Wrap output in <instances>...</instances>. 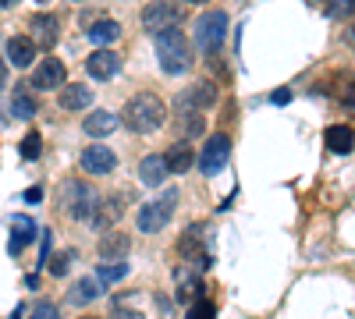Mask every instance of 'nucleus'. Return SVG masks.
I'll list each match as a JSON object with an SVG mask.
<instances>
[{
    "instance_id": "obj_24",
    "label": "nucleus",
    "mask_w": 355,
    "mask_h": 319,
    "mask_svg": "<svg viewBox=\"0 0 355 319\" xmlns=\"http://www.w3.org/2000/svg\"><path fill=\"white\" fill-rule=\"evenodd\" d=\"M11 114H14L18 121H32V117L39 114L36 96H29L25 89H14V96H11Z\"/></svg>"
},
{
    "instance_id": "obj_32",
    "label": "nucleus",
    "mask_w": 355,
    "mask_h": 319,
    "mask_svg": "<svg viewBox=\"0 0 355 319\" xmlns=\"http://www.w3.org/2000/svg\"><path fill=\"white\" fill-rule=\"evenodd\" d=\"M327 14H330V18H348V14H355V0H334V4L327 8Z\"/></svg>"
},
{
    "instance_id": "obj_2",
    "label": "nucleus",
    "mask_w": 355,
    "mask_h": 319,
    "mask_svg": "<svg viewBox=\"0 0 355 319\" xmlns=\"http://www.w3.org/2000/svg\"><path fill=\"white\" fill-rule=\"evenodd\" d=\"M153 47H157V60H160L163 75H185L192 68V39H185V32L178 25L157 32Z\"/></svg>"
},
{
    "instance_id": "obj_26",
    "label": "nucleus",
    "mask_w": 355,
    "mask_h": 319,
    "mask_svg": "<svg viewBox=\"0 0 355 319\" xmlns=\"http://www.w3.org/2000/svg\"><path fill=\"white\" fill-rule=\"evenodd\" d=\"M185 298H203V281L196 273H178V302H185Z\"/></svg>"
},
{
    "instance_id": "obj_39",
    "label": "nucleus",
    "mask_w": 355,
    "mask_h": 319,
    "mask_svg": "<svg viewBox=\"0 0 355 319\" xmlns=\"http://www.w3.org/2000/svg\"><path fill=\"white\" fill-rule=\"evenodd\" d=\"M181 4H206V0H181Z\"/></svg>"
},
{
    "instance_id": "obj_37",
    "label": "nucleus",
    "mask_w": 355,
    "mask_h": 319,
    "mask_svg": "<svg viewBox=\"0 0 355 319\" xmlns=\"http://www.w3.org/2000/svg\"><path fill=\"white\" fill-rule=\"evenodd\" d=\"M22 316H25V309H22V305H18V309H14V312L8 316V319H22Z\"/></svg>"
},
{
    "instance_id": "obj_27",
    "label": "nucleus",
    "mask_w": 355,
    "mask_h": 319,
    "mask_svg": "<svg viewBox=\"0 0 355 319\" xmlns=\"http://www.w3.org/2000/svg\"><path fill=\"white\" fill-rule=\"evenodd\" d=\"M71 263H75V252H71V248H65V252L50 255V259H47V270H50L54 276H65V273L71 270Z\"/></svg>"
},
{
    "instance_id": "obj_16",
    "label": "nucleus",
    "mask_w": 355,
    "mask_h": 319,
    "mask_svg": "<svg viewBox=\"0 0 355 319\" xmlns=\"http://www.w3.org/2000/svg\"><path fill=\"white\" fill-rule=\"evenodd\" d=\"M163 163H167L171 174H185V170L196 163V149H192L189 142H174V145L163 153Z\"/></svg>"
},
{
    "instance_id": "obj_9",
    "label": "nucleus",
    "mask_w": 355,
    "mask_h": 319,
    "mask_svg": "<svg viewBox=\"0 0 355 319\" xmlns=\"http://www.w3.org/2000/svg\"><path fill=\"white\" fill-rule=\"evenodd\" d=\"M114 167H117V156H114L111 145L96 142V145L82 149V170H86V174H111Z\"/></svg>"
},
{
    "instance_id": "obj_29",
    "label": "nucleus",
    "mask_w": 355,
    "mask_h": 319,
    "mask_svg": "<svg viewBox=\"0 0 355 319\" xmlns=\"http://www.w3.org/2000/svg\"><path fill=\"white\" fill-rule=\"evenodd\" d=\"M217 312H214V305L206 302V298H196V305L185 312V319H214Z\"/></svg>"
},
{
    "instance_id": "obj_6",
    "label": "nucleus",
    "mask_w": 355,
    "mask_h": 319,
    "mask_svg": "<svg viewBox=\"0 0 355 319\" xmlns=\"http://www.w3.org/2000/svg\"><path fill=\"white\" fill-rule=\"evenodd\" d=\"M227 156H231V139H227L224 132H214L210 139H206L199 160H196V163H199V170H203V178L220 174L224 163H227Z\"/></svg>"
},
{
    "instance_id": "obj_17",
    "label": "nucleus",
    "mask_w": 355,
    "mask_h": 319,
    "mask_svg": "<svg viewBox=\"0 0 355 319\" xmlns=\"http://www.w3.org/2000/svg\"><path fill=\"white\" fill-rule=\"evenodd\" d=\"M32 39L43 43V47H57L60 43V25L54 14H36L32 18Z\"/></svg>"
},
{
    "instance_id": "obj_21",
    "label": "nucleus",
    "mask_w": 355,
    "mask_h": 319,
    "mask_svg": "<svg viewBox=\"0 0 355 319\" xmlns=\"http://www.w3.org/2000/svg\"><path fill=\"white\" fill-rule=\"evenodd\" d=\"M32 238H36V224H32L29 217H14V220H11V241H8V252L18 255Z\"/></svg>"
},
{
    "instance_id": "obj_25",
    "label": "nucleus",
    "mask_w": 355,
    "mask_h": 319,
    "mask_svg": "<svg viewBox=\"0 0 355 319\" xmlns=\"http://www.w3.org/2000/svg\"><path fill=\"white\" fill-rule=\"evenodd\" d=\"M128 263L124 259H103V266H96V281L100 284H117V281H124L128 276Z\"/></svg>"
},
{
    "instance_id": "obj_14",
    "label": "nucleus",
    "mask_w": 355,
    "mask_h": 319,
    "mask_svg": "<svg viewBox=\"0 0 355 319\" xmlns=\"http://www.w3.org/2000/svg\"><path fill=\"white\" fill-rule=\"evenodd\" d=\"M8 60L14 68H32L36 60V39L32 36H11L8 39Z\"/></svg>"
},
{
    "instance_id": "obj_5",
    "label": "nucleus",
    "mask_w": 355,
    "mask_h": 319,
    "mask_svg": "<svg viewBox=\"0 0 355 319\" xmlns=\"http://www.w3.org/2000/svg\"><path fill=\"white\" fill-rule=\"evenodd\" d=\"M100 196H96V188L86 185V181H71L65 188V213L71 220H89L93 217V209H96Z\"/></svg>"
},
{
    "instance_id": "obj_41",
    "label": "nucleus",
    "mask_w": 355,
    "mask_h": 319,
    "mask_svg": "<svg viewBox=\"0 0 355 319\" xmlns=\"http://www.w3.org/2000/svg\"><path fill=\"white\" fill-rule=\"evenodd\" d=\"M78 319H100V316H78Z\"/></svg>"
},
{
    "instance_id": "obj_22",
    "label": "nucleus",
    "mask_w": 355,
    "mask_h": 319,
    "mask_svg": "<svg viewBox=\"0 0 355 319\" xmlns=\"http://www.w3.org/2000/svg\"><path fill=\"white\" fill-rule=\"evenodd\" d=\"M352 145H355V132L348 124H330L327 128V149L330 153L345 156V153H352Z\"/></svg>"
},
{
    "instance_id": "obj_28",
    "label": "nucleus",
    "mask_w": 355,
    "mask_h": 319,
    "mask_svg": "<svg viewBox=\"0 0 355 319\" xmlns=\"http://www.w3.org/2000/svg\"><path fill=\"white\" fill-rule=\"evenodd\" d=\"M39 149H43V139H39V132H29V135L22 139V156H25V160H36Z\"/></svg>"
},
{
    "instance_id": "obj_10",
    "label": "nucleus",
    "mask_w": 355,
    "mask_h": 319,
    "mask_svg": "<svg viewBox=\"0 0 355 319\" xmlns=\"http://www.w3.org/2000/svg\"><path fill=\"white\" fill-rule=\"evenodd\" d=\"M124 196H107V199H100L96 202V209H93V217H89V224L96 227V231H107V227H114L121 217H124Z\"/></svg>"
},
{
    "instance_id": "obj_13",
    "label": "nucleus",
    "mask_w": 355,
    "mask_h": 319,
    "mask_svg": "<svg viewBox=\"0 0 355 319\" xmlns=\"http://www.w3.org/2000/svg\"><path fill=\"white\" fill-rule=\"evenodd\" d=\"M96 252H100V259H128L132 238H128V234H121V231H107V234L100 238Z\"/></svg>"
},
{
    "instance_id": "obj_19",
    "label": "nucleus",
    "mask_w": 355,
    "mask_h": 319,
    "mask_svg": "<svg viewBox=\"0 0 355 319\" xmlns=\"http://www.w3.org/2000/svg\"><path fill=\"white\" fill-rule=\"evenodd\" d=\"M100 294H103V284L96 281V276H82V281L71 284L68 302H71V305H89V302H96Z\"/></svg>"
},
{
    "instance_id": "obj_38",
    "label": "nucleus",
    "mask_w": 355,
    "mask_h": 319,
    "mask_svg": "<svg viewBox=\"0 0 355 319\" xmlns=\"http://www.w3.org/2000/svg\"><path fill=\"white\" fill-rule=\"evenodd\" d=\"M348 43H352V47H355V25L348 29Z\"/></svg>"
},
{
    "instance_id": "obj_1",
    "label": "nucleus",
    "mask_w": 355,
    "mask_h": 319,
    "mask_svg": "<svg viewBox=\"0 0 355 319\" xmlns=\"http://www.w3.org/2000/svg\"><path fill=\"white\" fill-rule=\"evenodd\" d=\"M121 121L128 124V132L150 135V132H157V128H163V121H167V103H163L157 93H139V96H132L128 103H124Z\"/></svg>"
},
{
    "instance_id": "obj_11",
    "label": "nucleus",
    "mask_w": 355,
    "mask_h": 319,
    "mask_svg": "<svg viewBox=\"0 0 355 319\" xmlns=\"http://www.w3.org/2000/svg\"><path fill=\"white\" fill-rule=\"evenodd\" d=\"M65 85V64L57 57H43L39 68H32V89H60Z\"/></svg>"
},
{
    "instance_id": "obj_35",
    "label": "nucleus",
    "mask_w": 355,
    "mask_h": 319,
    "mask_svg": "<svg viewBox=\"0 0 355 319\" xmlns=\"http://www.w3.org/2000/svg\"><path fill=\"white\" fill-rule=\"evenodd\" d=\"M25 202H29V206L43 202V188H29V191H25Z\"/></svg>"
},
{
    "instance_id": "obj_8",
    "label": "nucleus",
    "mask_w": 355,
    "mask_h": 319,
    "mask_svg": "<svg viewBox=\"0 0 355 319\" xmlns=\"http://www.w3.org/2000/svg\"><path fill=\"white\" fill-rule=\"evenodd\" d=\"M181 21V8L174 0H153V4L142 8V29L146 32H163V29H174Z\"/></svg>"
},
{
    "instance_id": "obj_7",
    "label": "nucleus",
    "mask_w": 355,
    "mask_h": 319,
    "mask_svg": "<svg viewBox=\"0 0 355 319\" xmlns=\"http://www.w3.org/2000/svg\"><path fill=\"white\" fill-rule=\"evenodd\" d=\"M214 103H217V85H214V82H196L189 93H178L174 114H178V117H185V114H203V110H210Z\"/></svg>"
},
{
    "instance_id": "obj_18",
    "label": "nucleus",
    "mask_w": 355,
    "mask_h": 319,
    "mask_svg": "<svg viewBox=\"0 0 355 319\" xmlns=\"http://www.w3.org/2000/svg\"><path fill=\"white\" fill-rule=\"evenodd\" d=\"M114 39H121V25H117L114 18L89 21V43H93V47H111Z\"/></svg>"
},
{
    "instance_id": "obj_36",
    "label": "nucleus",
    "mask_w": 355,
    "mask_h": 319,
    "mask_svg": "<svg viewBox=\"0 0 355 319\" xmlns=\"http://www.w3.org/2000/svg\"><path fill=\"white\" fill-rule=\"evenodd\" d=\"M8 85V64H4V57H0V89Z\"/></svg>"
},
{
    "instance_id": "obj_23",
    "label": "nucleus",
    "mask_w": 355,
    "mask_h": 319,
    "mask_svg": "<svg viewBox=\"0 0 355 319\" xmlns=\"http://www.w3.org/2000/svg\"><path fill=\"white\" fill-rule=\"evenodd\" d=\"M89 103H93V93H89V85H82V82L65 85V93H60V106H65V110H86Z\"/></svg>"
},
{
    "instance_id": "obj_4",
    "label": "nucleus",
    "mask_w": 355,
    "mask_h": 319,
    "mask_svg": "<svg viewBox=\"0 0 355 319\" xmlns=\"http://www.w3.org/2000/svg\"><path fill=\"white\" fill-rule=\"evenodd\" d=\"M196 47L203 50V54H217L220 50V43L227 39V11H206V14H199V21H196Z\"/></svg>"
},
{
    "instance_id": "obj_20",
    "label": "nucleus",
    "mask_w": 355,
    "mask_h": 319,
    "mask_svg": "<svg viewBox=\"0 0 355 319\" xmlns=\"http://www.w3.org/2000/svg\"><path fill=\"white\" fill-rule=\"evenodd\" d=\"M82 128H86V135H93V139H107L111 132H117V117L111 110H93L82 121Z\"/></svg>"
},
{
    "instance_id": "obj_12",
    "label": "nucleus",
    "mask_w": 355,
    "mask_h": 319,
    "mask_svg": "<svg viewBox=\"0 0 355 319\" xmlns=\"http://www.w3.org/2000/svg\"><path fill=\"white\" fill-rule=\"evenodd\" d=\"M86 71H89L93 78H100V82H111V78L121 71V57H117L114 50H107V47H96V54L86 60Z\"/></svg>"
},
{
    "instance_id": "obj_30",
    "label": "nucleus",
    "mask_w": 355,
    "mask_h": 319,
    "mask_svg": "<svg viewBox=\"0 0 355 319\" xmlns=\"http://www.w3.org/2000/svg\"><path fill=\"white\" fill-rule=\"evenodd\" d=\"M29 319H60V309L54 302H39V305H32Z\"/></svg>"
},
{
    "instance_id": "obj_31",
    "label": "nucleus",
    "mask_w": 355,
    "mask_h": 319,
    "mask_svg": "<svg viewBox=\"0 0 355 319\" xmlns=\"http://www.w3.org/2000/svg\"><path fill=\"white\" fill-rule=\"evenodd\" d=\"M181 128H185V135H203L206 121H203V114H185V117H181Z\"/></svg>"
},
{
    "instance_id": "obj_33",
    "label": "nucleus",
    "mask_w": 355,
    "mask_h": 319,
    "mask_svg": "<svg viewBox=\"0 0 355 319\" xmlns=\"http://www.w3.org/2000/svg\"><path fill=\"white\" fill-rule=\"evenodd\" d=\"M111 319H146V316H142L139 309H124V305L117 302V309L111 312Z\"/></svg>"
},
{
    "instance_id": "obj_40",
    "label": "nucleus",
    "mask_w": 355,
    "mask_h": 319,
    "mask_svg": "<svg viewBox=\"0 0 355 319\" xmlns=\"http://www.w3.org/2000/svg\"><path fill=\"white\" fill-rule=\"evenodd\" d=\"M0 4H4V8H11V4H18V0H0Z\"/></svg>"
},
{
    "instance_id": "obj_34",
    "label": "nucleus",
    "mask_w": 355,
    "mask_h": 319,
    "mask_svg": "<svg viewBox=\"0 0 355 319\" xmlns=\"http://www.w3.org/2000/svg\"><path fill=\"white\" fill-rule=\"evenodd\" d=\"M270 103H274V106H288L291 103V89H274V93H270Z\"/></svg>"
},
{
    "instance_id": "obj_3",
    "label": "nucleus",
    "mask_w": 355,
    "mask_h": 319,
    "mask_svg": "<svg viewBox=\"0 0 355 319\" xmlns=\"http://www.w3.org/2000/svg\"><path fill=\"white\" fill-rule=\"evenodd\" d=\"M174 206H178V191L174 188H167L163 196L153 199V202H142L139 206V231H146V234L163 231L167 224H171V217H174Z\"/></svg>"
},
{
    "instance_id": "obj_15",
    "label": "nucleus",
    "mask_w": 355,
    "mask_h": 319,
    "mask_svg": "<svg viewBox=\"0 0 355 319\" xmlns=\"http://www.w3.org/2000/svg\"><path fill=\"white\" fill-rule=\"evenodd\" d=\"M167 178H171V170H167V163H163V153L157 156H146L142 163H139V181L146 185V188H160Z\"/></svg>"
}]
</instances>
